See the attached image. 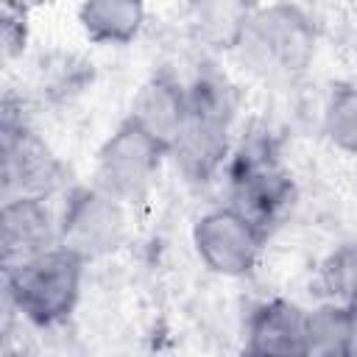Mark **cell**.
<instances>
[{
	"label": "cell",
	"instance_id": "cell-1",
	"mask_svg": "<svg viewBox=\"0 0 357 357\" xmlns=\"http://www.w3.org/2000/svg\"><path fill=\"white\" fill-rule=\"evenodd\" d=\"M234 112L237 95L229 78L215 64L198 67L187 81L184 128L167 153L190 181H209L226 162L231 148Z\"/></svg>",
	"mask_w": 357,
	"mask_h": 357
},
{
	"label": "cell",
	"instance_id": "cell-2",
	"mask_svg": "<svg viewBox=\"0 0 357 357\" xmlns=\"http://www.w3.org/2000/svg\"><path fill=\"white\" fill-rule=\"evenodd\" d=\"M315 45V25L298 6L271 3L254 11L234 53L254 75L268 81H290L312 64Z\"/></svg>",
	"mask_w": 357,
	"mask_h": 357
},
{
	"label": "cell",
	"instance_id": "cell-3",
	"mask_svg": "<svg viewBox=\"0 0 357 357\" xmlns=\"http://www.w3.org/2000/svg\"><path fill=\"white\" fill-rule=\"evenodd\" d=\"M84 259L53 245L45 254L3 271L8 304L33 326H56L67 321L81 298Z\"/></svg>",
	"mask_w": 357,
	"mask_h": 357
},
{
	"label": "cell",
	"instance_id": "cell-4",
	"mask_svg": "<svg viewBox=\"0 0 357 357\" xmlns=\"http://www.w3.org/2000/svg\"><path fill=\"white\" fill-rule=\"evenodd\" d=\"M165 156L167 151L126 117L98 148L92 184L126 206L139 204L151 192Z\"/></svg>",
	"mask_w": 357,
	"mask_h": 357
},
{
	"label": "cell",
	"instance_id": "cell-5",
	"mask_svg": "<svg viewBox=\"0 0 357 357\" xmlns=\"http://www.w3.org/2000/svg\"><path fill=\"white\" fill-rule=\"evenodd\" d=\"M128 237L126 204L95 184L73 187L59 215V245L95 262L112 257Z\"/></svg>",
	"mask_w": 357,
	"mask_h": 357
},
{
	"label": "cell",
	"instance_id": "cell-6",
	"mask_svg": "<svg viewBox=\"0 0 357 357\" xmlns=\"http://www.w3.org/2000/svg\"><path fill=\"white\" fill-rule=\"evenodd\" d=\"M67 178L64 165L50 151V145L22 123V117L3 114L0 131V184L3 201L31 195L50 198Z\"/></svg>",
	"mask_w": 357,
	"mask_h": 357
},
{
	"label": "cell",
	"instance_id": "cell-7",
	"mask_svg": "<svg viewBox=\"0 0 357 357\" xmlns=\"http://www.w3.org/2000/svg\"><path fill=\"white\" fill-rule=\"evenodd\" d=\"M293 204V181L268 145H248L231 165L229 206L271 231Z\"/></svg>",
	"mask_w": 357,
	"mask_h": 357
},
{
	"label": "cell",
	"instance_id": "cell-8",
	"mask_svg": "<svg viewBox=\"0 0 357 357\" xmlns=\"http://www.w3.org/2000/svg\"><path fill=\"white\" fill-rule=\"evenodd\" d=\"M268 231L248 220L234 206H218L204 212L192 226V245L198 259L218 276H248L265 245Z\"/></svg>",
	"mask_w": 357,
	"mask_h": 357
},
{
	"label": "cell",
	"instance_id": "cell-9",
	"mask_svg": "<svg viewBox=\"0 0 357 357\" xmlns=\"http://www.w3.org/2000/svg\"><path fill=\"white\" fill-rule=\"evenodd\" d=\"M59 245V218H53L47 198H8L0 209V265L11 271L47 248Z\"/></svg>",
	"mask_w": 357,
	"mask_h": 357
},
{
	"label": "cell",
	"instance_id": "cell-10",
	"mask_svg": "<svg viewBox=\"0 0 357 357\" xmlns=\"http://www.w3.org/2000/svg\"><path fill=\"white\" fill-rule=\"evenodd\" d=\"M128 120L170 153L187 120V84L170 73L151 75L137 89Z\"/></svg>",
	"mask_w": 357,
	"mask_h": 357
},
{
	"label": "cell",
	"instance_id": "cell-11",
	"mask_svg": "<svg viewBox=\"0 0 357 357\" xmlns=\"http://www.w3.org/2000/svg\"><path fill=\"white\" fill-rule=\"evenodd\" d=\"M248 354H307V310L271 298L251 310L245 324Z\"/></svg>",
	"mask_w": 357,
	"mask_h": 357
},
{
	"label": "cell",
	"instance_id": "cell-12",
	"mask_svg": "<svg viewBox=\"0 0 357 357\" xmlns=\"http://www.w3.org/2000/svg\"><path fill=\"white\" fill-rule=\"evenodd\" d=\"M257 6L251 0H187V28L212 53H234Z\"/></svg>",
	"mask_w": 357,
	"mask_h": 357
},
{
	"label": "cell",
	"instance_id": "cell-13",
	"mask_svg": "<svg viewBox=\"0 0 357 357\" xmlns=\"http://www.w3.org/2000/svg\"><path fill=\"white\" fill-rule=\"evenodd\" d=\"M81 31L98 45H128L145 22V0H81Z\"/></svg>",
	"mask_w": 357,
	"mask_h": 357
},
{
	"label": "cell",
	"instance_id": "cell-14",
	"mask_svg": "<svg viewBox=\"0 0 357 357\" xmlns=\"http://www.w3.org/2000/svg\"><path fill=\"white\" fill-rule=\"evenodd\" d=\"M349 349V312L346 304L324 301L307 310V354L346 357Z\"/></svg>",
	"mask_w": 357,
	"mask_h": 357
},
{
	"label": "cell",
	"instance_id": "cell-15",
	"mask_svg": "<svg viewBox=\"0 0 357 357\" xmlns=\"http://www.w3.org/2000/svg\"><path fill=\"white\" fill-rule=\"evenodd\" d=\"M321 126L337 151L357 156V86H337L329 95Z\"/></svg>",
	"mask_w": 357,
	"mask_h": 357
},
{
	"label": "cell",
	"instance_id": "cell-16",
	"mask_svg": "<svg viewBox=\"0 0 357 357\" xmlns=\"http://www.w3.org/2000/svg\"><path fill=\"white\" fill-rule=\"evenodd\" d=\"M318 282L326 293V301H357V243H346L337 251H332L321 265Z\"/></svg>",
	"mask_w": 357,
	"mask_h": 357
},
{
	"label": "cell",
	"instance_id": "cell-17",
	"mask_svg": "<svg viewBox=\"0 0 357 357\" xmlns=\"http://www.w3.org/2000/svg\"><path fill=\"white\" fill-rule=\"evenodd\" d=\"M25 42H28L25 8H14L11 3H6V8H3V53H6V59H14L17 53H22Z\"/></svg>",
	"mask_w": 357,
	"mask_h": 357
},
{
	"label": "cell",
	"instance_id": "cell-18",
	"mask_svg": "<svg viewBox=\"0 0 357 357\" xmlns=\"http://www.w3.org/2000/svg\"><path fill=\"white\" fill-rule=\"evenodd\" d=\"M346 312H349V349H346V357H357V301L346 304Z\"/></svg>",
	"mask_w": 357,
	"mask_h": 357
}]
</instances>
